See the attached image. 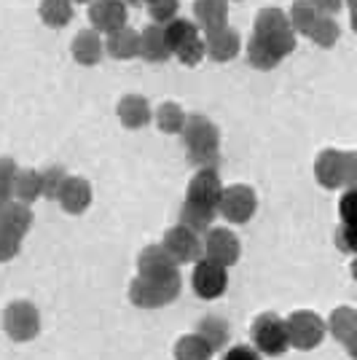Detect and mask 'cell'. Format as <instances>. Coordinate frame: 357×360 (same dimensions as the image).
Wrapping results in <instances>:
<instances>
[{
    "label": "cell",
    "mask_w": 357,
    "mask_h": 360,
    "mask_svg": "<svg viewBox=\"0 0 357 360\" xmlns=\"http://www.w3.org/2000/svg\"><path fill=\"white\" fill-rule=\"evenodd\" d=\"M221 196H223V183H221L218 169L215 167H205L188 183V188H186V205L207 212H218Z\"/></svg>",
    "instance_id": "cell-8"
},
{
    "label": "cell",
    "mask_w": 357,
    "mask_h": 360,
    "mask_svg": "<svg viewBox=\"0 0 357 360\" xmlns=\"http://www.w3.org/2000/svg\"><path fill=\"white\" fill-rule=\"evenodd\" d=\"M250 339L261 355L280 358L290 349V336H287V323L274 312H264L253 320L250 326Z\"/></svg>",
    "instance_id": "cell-5"
},
{
    "label": "cell",
    "mask_w": 357,
    "mask_h": 360,
    "mask_svg": "<svg viewBox=\"0 0 357 360\" xmlns=\"http://www.w3.org/2000/svg\"><path fill=\"white\" fill-rule=\"evenodd\" d=\"M105 54L121 62L140 57V32L132 30V27H124V30L108 35L105 38Z\"/></svg>",
    "instance_id": "cell-22"
},
{
    "label": "cell",
    "mask_w": 357,
    "mask_h": 360,
    "mask_svg": "<svg viewBox=\"0 0 357 360\" xmlns=\"http://www.w3.org/2000/svg\"><path fill=\"white\" fill-rule=\"evenodd\" d=\"M153 121H156V127L162 129L164 135H183L188 113L178 103H162V105L156 108V113H153Z\"/></svg>",
    "instance_id": "cell-24"
},
{
    "label": "cell",
    "mask_w": 357,
    "mask_h": 360,
    "mask_svg": "<svg viewBox=\"0 0 357 360\" xmlns=\"http://www.w3.org/2000/svg\"><path fill=\"white\" fill-rule=\"evenodd\" d=\"M339 218H342V224H357V188H346L342 194Z\"/></svg>",
    "instance_id": "cell-38"
},
{
    "label": "cell",
    "mask_w": 357,
    "mask_h": 360,
    "mask_svg": "<svg viewBox=\"0 0 357 360\" xmlns=\"http://www.w3.org/2000/svg\"><path fill=\"white\" fill-rule=\"evenodd\" d=\"M16 172H19V167L14 165V159L3 156V159H0V205H6V202L14 199Z\"/></svg>",
    "instance_id": "cell-34"
},
{
    "label": "cell",
    "mask_w": 357,
    "mask_h": 360,
    "mask_svg": "<svg viewBox=\"0 0 357 360\" xmlns=\"http://www.w3.org/2000/svg\"><path fill=\"white\" fill-rule=\"evenodd\" d=\"M212 349L207 347V342L199 333H186L180 336L175 345V360H209Z\"/></svg>",
    "instance_id": "cell-30"
},
{
    "label": "cell",
    "mask_w": 357,
    "mask_h": 360,
    "mask_svg": "<svg viewBox=\"0 0 357 360\" xmlns=\"http://www.w3.org/2000/svg\"><path fill=\"white\" fill-rule=\"evenodd\" d=\"M140 57L150 65H162L172 57V49L167 44V35H164V27L159 25H145L140 30Z\"/></svg>",
    "instance_id": "cell-19"
},
{
    "label": "cell",
    "mask_w": 357,
    "mask_h": 360,
    "mask_svg": "<svg viewBox=\"0 0 357 360\" xmlns=\"http://www.w3.org/2000/svg\"><path fill=\"white\" fill-rule=\"evenodd\" d=\"M3 330L11 342H32L41 333V315L32 301L16 299L3 309Z\"/></svg>",
    "instance_id": "cell-7"
},
{
    "label": "cell",
    "mask_w": 357,
    "mask_h": 360,
    "mask_svg": "<svg viewBox=\"0 0 357 360\" xmlns=\"http://www.w3.org/2000/svg\"><path fill=\"white\" fill-rule=\"evenodd\" d=\"M91 30L100 35H113L126 27V3L124 0H94L89 6Z\"/></svg>",
    "instance_id": "cell-13"
},
{
    "label": "cell",
    "mask_w": 357,
    "mask_h": 360,
    "mask_svg": "<svg viewBox=\"0 0 357 360\" xmlns=\"http://www.w3.org/2000/svg\"><path fill=\"white\" fill-rule=\"evenodd\" d=\"M32 229V210L30 205L22 202H6L0 205V264L11 261L22 250V240Z\"/></svg>",
    "instance_id": "cell-3"
},
{
    "label": "cell",
    "mask_w": 357,
    "mask_h": 360,
    "mask_svg": "<svg viewBox=\"0 0 357 360\" xmlns=\"http://www.w3.org/2000/svg\"><path fill=\"white\" fill-rule=\"evenodd\" d=\"M287 19H290L296 35H306L309 38V32H312V27L317 25V19H320V11L312 6V0H293Z\"/></svg>",
    "instance_id": "cell-27"
},
{
    "label": "cell",
    "mask_w": 357,
    "mask_h": 360,
    "mask_svg": "<svg viewBox=\"0 0 357 360\" xmlns=\"http://www.w3.org/2000/svg\"><path fill=\"white\" fill-rule=\"evenodd\" d=\"M327 333L336 339V342H346L352 333L357 330V312L352 307H336L330 317H327Z\"/></svg>",
    "instance_id": "cell-26"
},
{
    "label": "cell",
    "mask_w": 357,
    "mask_h": 360,
    "mask_svg": "<svg viewBox=\"0 0 357 360\" xmlns=\"http://www.w3.org/2000/svg\"><path fill=\"white\" fill-rule=\"evenodd\" d=\"M314 178L317 183L333 191V188H342L344 186V150L325 148L317 153L314 159Z\"/></svg>",
    "instance_id": "cell-16"
},
{
    "label": "cell",
    "mask_w": 357,
    "mask_h": 360,
    "mask_svg": "<svg viewBox=\"0 0 357 360\" xmlns=\"http://www.w3.org/2000/svg\"><path fill=\"white\" fill-rule=\"evenodd\" d=\"M336 248L342 253L357 255V224H342L336 229Z\"/></svg>",
    "instance_id": "cell-37"
},
{
    "label": "cell",
    "mask_w": 357,
    "mask_h": 360,
    "mask_svg": "<svg viewBox=\"0 0 357 360\" xmlns=\"http://www.w3.org/2000/svg\"><path fill=\"white\" fill-rule=\"evenodd\" d=\"M137 274L140 277H150V280H162V277H172V274H180L178 264L172 261V255L167 253L159 245H148L143 248L140 255H137Z\"/></svg>",
    "instance_id": "cell-14"
},
{
    "label": "cell",
    "mask_w": 357,
    "mask_h": 360,
    "mask_svg": "<svg viewBox=\"0 0 357 360\" xmlns=\"http://www.w3.org/2000/svg\"><path fill=\"white\" fill-rule=\"evenodd\" d=\"M352 277H355V283H357V255H355V261H352Z\"/></svg>",
    "instance_id": "cell-44"
},
{
    "label": "cell",
    "mask_w": 357,
    "mask_h": 360,
    "mask_svg": "<svg viewBox=\"0 0 357 360\" xmlns=\"http://www.w3.org/2000/svg\"><path fill=\"white\" fill-rule=\"evenodd\" d=\"M162 248L172 255V261L178 266L180 264H196L199 258H205V242H202V237L180 224L164 231Z\"/></svg>",
    "instance_id": "cell-10"
},
{
    "label": "cell",
    "mask_w": 357,
    "mask_h": 360,
    "mask_svg": "<svg viewBox=\"0 0 357 360\" xmlns=\"http://www.w3.org/2000/svg\"><path fill=\"white\" fill-rule=\"evenodd\" d=\"M180 137H183L188 165L199 167V169L215 167L218 156H221V129H218V124H212L205 113H191Z\"/></svg>",
    "instance_id": "cell-2"
},
{
    "label": "cell",
    "mask_w": 357,
    "mask_h": 360,
    "mask_svg": "<svg viewBox=\"0 0 357 360\" xmlns=\"http://www.w3.org/2000/svg\"><path fill=\"white\" fill-rule=\"evenodd\" d=\"M196 333L207 342V347L212 352H218V349H223V347L228 345V323L218 315L205 317V320L199 323V330H196Z\"/></svg>",
    "instance_id": "cell-28"
},
{
    "label": "cell",
    "mask_w": 357,
    "mask_h": 360,
    "mask_svg": "<svg viewBox=\"0 0 357 360\" xmlns=\"http://www.w3.org/2000/svg\"><path fill=\"white\" fill-rule=\"evenodd\" d=\"M287 323V336H290V347H296L301 352H309L323 345L327 333L325 320L312 312V309H296L285 317Z\"/></svg>",
    "instance_id": "cell-6"
},
{
    "label": "cell",
    "mask_w": 357,
    "mask_h": 360,
    "mask_svg": "<svg viewBox=\"0 0 357 360\" xmlns=\"http://www.w3.org/2000/svg\"><path fill=\"white\" fill-rule=\"evenodd\" d=\"M119 121L124 129H143L153 121V110H150L148 100L143 94H124L119 100Z\"/></svg>",
    "instance_id": "cell-17"
},
{
    "label": "cell",
    "mask_w": 357,
    "mask_h": 360,
    "mask_svg": "<svg viewBox=\"0 0 357 360\" xmlns=\"http://www.w3.org/2000/svg\"><path fill=\"white\" fill-rule=\"evenodd\" d=\"M73 14H75L73 0H41V6H38L41 22L48 25V27H54V30L67 27L73 22Z\"/></svg>",
    "instance_id": "cell-23"
},
{
    "label": "cell",
    "mask_w": 357,
    "mask_h": 360,
    "mask_svg": "<svg viewBox=\"0 0 357 360\" xmlns=\"http://www.w3.org/2000/svg\"><path fill=\"white\" fill-rule=\"evenodd\" d=\"M205 46H207V57L212 62H231L239 54L242 38L237 30L223 27V30L205 32Z\"/></svg>",
    "instance_id": "cell-21"
},
{
    "label": "cell",
    "mask_w": 357,
    "mask_h": 360,
    "mask_svg": "<svg viewBox=\"0 0 357 360\" xmlns=\"http://www.w3.org/2000/svg\"><path fill=\"white\" fill-rule=\"evenodd\" d=\"M178 11H180V0H156V3L148 6L150 22L159 25V27H167L169 22H175Z\"/></svg>",
    "instance_id": "cell-33"
},
{
    "label": "cell",
    "mask_w": 357,
    "mask_h": 360,
    "mask_svg": "<svg viewBox=\"0 0 357 360\" xmlns=\"http://www.w3.org/2000/svg\"><path fill=\"white\" fill-rule=\"evenodd\" d=\"M215 218H218V212H207V210H199V207H191V205H186L183 202V207H180V226H186V229H191L194 234H207L212 224H215Z\"/></svg>",
    "instance_id": "cell-31"
},
{
    "label": "cell",
    "mask_w": 357,
    "mask_h": 360,
    "mask_svg": "<svg viewBox=\"0 0 357 360\" xmlns=\"http://www.w3.org/2000/svg\"><path fill=\"white\" fill-rule=\"evenodd\" d=\"M143 3H145V6H150V3H156V0H143Z\"/></svg>",
    "instance_id": "cell-47"
},
{
    "label": "cell",
    "mask_w": 357,
    "mask_h": 360,
    "mask_svg": "<svg viewBox=\"0 0 357 360\" xmlns=\"http://www.w3.org/2000/svg\"><path fill=\"white\" fill-rule=\"evenodd\" d=\"M191 288L199 299L215 301L221 299L228 288V269L209 261V258H199L191 271Z\"/></svg>",
    "instance_id": "cell-9"
},
{
    "label": "cell",
    "mask_w": 357,
    "mask_h": 360,
    "mask_svg": "<svg viewBox=\"0 0 357 360\" xmlns=\"http://www.w3.org/2000/svg\"><path fill=\"white\" fill-rule=\"evenodd\" d=\"M352 30L357 32V11H352Z\"/></svg>",
    "instance_id": "cell-45"
},
{
    "label": "cell",
    "mask_w": 357,
    "mask_h": 360,
    "mask_svg": "<svg viewBox=\"0 0 357 360\" xmlns=\"http://www.w3.org/2000/svg\"><path fill=\"white\" fill-rule=\"evenodd\" d=\"M205 242V258L221 264V266H234L242 255V242L239 237L231 231V229H223V226H212L207 234L202 237Z\"/></svg>",
    "instance_id": "cell-12"
},
{
    "label": "cell",
    "mask_w": 357,
    "mask_h": 360,
    "mask_svg": "<svg viewBox=\"0 0 357 360\" xmlns=\"http://www.w3.org/2000/svg\"><path fill=\"white\" fill-rule=\"evenodd\" d=\"M296 32L283 8L266 6L255 16L253 35L247 41V62L255 70H274L280 62L293 54Z\"/></svg>",
    "instance_id": "cell-1"
},
{
    "label": "cell",
    "mask_w": 357,
    "mask_h": 360,
    "mask_svg": "<svg viewBox=\"0 0 357 360\" xmlns=\"http://www.w3.org/2000/svg\"><path fill=\"white\" fill-rule=\"evenodd\" d=\"M346 6H349V11H357V0H344Z\"/></svg>",
    "instance_id": "cell-43"
},
{
    "label": "cell",
    "mask_w": 357,
    "mask_h": 360,
    "mask_svg": "<svg viewBox=\"0 0 357 360\" xmlns=\"http://www.w3.org/2000/svg\"><path fill=\"white\" fill-rule=\"evenodd\" d=\"M38 196H44V180L38 169H19L14 180V199L22 205H32Z\"/></svg>",
    "instance_id": "cell-25"
},
{
    "label": "cell",
    "mask_w": 357,
    "mask_h": 360,
    "mask_svg": "<svg viewBox=\"0 0 357 360\" xmlns=\"http://www.w3.org/2000/svg\"><path fill=\"white\" fill-rule=\"evenodd\" d=\"M60 207L67 215H84L91 205V186L86 178H78V175H67V180L62 183L60 196H57Z\"/></svg>",
    "instance_id": "cell-15"
},
{
    "label": "cell",
    "mask_w": 357,
    "mask_h": 360,
    "mask_svg": "<svg viewBox=\"0 0 357 360\" xmlns=\"http://www.w3.org/2000/svg\"><path fill=\"white\" fill-rule=\"evenodd\" d=\"M221 360H264V358H261V352L253 345H237V347H228Z\"/></svg>",
    "instance_id": "cell-39"
},
{
    "label": "cell",
    "mask_w": 357,
    "mask_h": 360,
    "mask_svg": "<svg viewBox=\"0 0 357 360\" xmlns=\"http://www.w3.org/2000/svg\"><path fill=\"white\" fill-rule=\"evenodd\" d=\"M255 207H258V196H255V191L250 188V186H245V183H237V186L223 188L218 215H223L228 224L242 226L255 215Z\"/></svg>",
    "instance_id": "cell-11"
},
{
    "label": "cell",
    "mask_w": 357,
    "mask_h": 360,
    "mask_svg": "<svg viewBox=\"0 0 357 360\" xmlns=\"http://www.w3.org/2000/svg\"><path fill=\"white\" fill-rule=\"evenodd\" d=\"M75 3H89V6H91V3H94V0H73V6H75Z\"/></svg>",
    "instance_id": "cell-46"
},
{
    "label": "cell",
    "mask_w": 357,
    "mask_h": 360,
    "mask_svg": "<svg viewBox=\"0 0 357 360\" xmlns=\"http://www.w3.org/2000/svg\"><path fill=\"white\" fill-rule=\"evenodd\" d=\"M199 32L202 30L196 27V22H191V19H180V16L164 27V35H167V44H169V49H172V54H175L178 49H183L186 44H191V41H196V38H202Z\"/></svg>",
    "instance_id": "cell-29"
},
{
    "label": "cell",
    "mask_w": 357,
    "mask_h": 360,
    "mask_svg": "<svg viewBox=\"0 0 357 360\" xmlns=\"http://www.w3.org/2000/svg\"><path fill=\"white\" fill-rule=\"evenodd\" d=\"M344 186L357 188V150H344Z\"/></svg>",
    "instance_id": "cell-40"
},
{
    "label": "cell",
    "mask_w": 357,
    "mask_h": 360,
    "mask_svg": "<svg viewBox=\"0 0 357 360\" xmlns=\"http://www.w3.org/2000/svg\"><path fill=\"white\" fill-rule=\"evenodd\" d=\"M175 57H178V62L183 65V68H196L199 62L207 57V46H205V38H196V41L186 44L183 49H178V51H175Z\"/></svg>",
    "instance_id": "cell-35"
},
{
    "label": "cell",
    "mask_w": 357,
    "mask_h": 360,
    "mask_svg": "<svg viewBox=\"0 0 357 360\" xmlns=\"http://www.w3.org/2000/svg\"><path fill=\"white\" fill-rule=\"evenodd\" d=\"M41 180H44V196L46 199H54V202H57L62 183L67 180V172H65V167L54 165V167H48V169L41 172Z\"/></svg>",
    "instance_id": "cell-36"
},
{
    "label": "cell",
    "mask_w": 357,
    "mask_h": 360,
    "mask_svg": "<svg viewBox=\"0 0 357 360\" xmlns=\"http://www.w3.org/2000/svg\"><path fill=\"white\" fill-rule=\"evenodd\" d=\"M344 347H346V352H349V358L352 360H357V330L344 342Z\"/></svg>",
    "instance_id": "cell-42"
},
{
    "label": "cell",
    "mask_w": 357,
    "mask_h": 360,
    "mask_svg": "<svg viewBox=\"0 0 357 360\" xmlns=\"http://www.w3.org/2000/svg\"><path fill=\"white\" fill-rule=\"evenodd\" d=\"M312 6L323 16H333V14H339V11H342L344 0H312Z\"/></svg>",
    "instance_id": "cell-41"
},
{
    "label": "cell",
    "mask_w": 357,
    "mask_h": 360,
    "mask_svg": "<svg viewBox=\"0 0 357 360\" xmlns=\"http://www.w3.org/2000/svg\"><path fill=\"white\" fill-rule=\"evenodd\" d=\"M194 22L202 32L228 27V0H194Z\"/></svg>",
    "instance_id": "cell-18"
},
{
    "label": "cell",
    "mask_w": 357,
    "mask_h": 360,
    "mask_svg": "<svg viewBox=\"0 0 357 360\" xmlns=\"http://www.w3.org/2000/svg\"><path fill=\"white\" fill-rule=\"evenodd\" d=\"M180 288H183L180 274L162 277V280H150V277L137 274L132 280V285H129V301L137 309H162V307L178 299Z\"/></svg>",
    "instance_id": "cell-4"
},
{
    "label": "cell",
    "mask_w": 357,
    "mask_h": 360,
    "mask_svg": "<svg viewBox=\"0 0 357 360\" xmlns=\"http://www.w3.org/2000/svg\"><path fill=\"white\" fill-rule=\"evenodd\" d=\"M339 25H336V19L333 16H323L320 14V19H317V25L312 27V32H309V38H312V44H317L320 49H330V46H336V41H339Z\"/></svg>",
    "instance_id": "cell-32"
},
{
    "label": "cell",
    "mask_w": 357,
    "mask_h": 360,
    "mask_svg": "<svg viewBox=\"0 0 357 360\" xmlns=\"http://www.w3.org/2000/svg\"><path fill=\"white\" fill-rule=\"evenodd\" d=\"M70 51H73L75 65H81V68H94V65H100V60H103V54H105L103 35L97 30H81L73 38Z\"/></svg>",
    "instance_id": "cell-20"
}]
</instances>
